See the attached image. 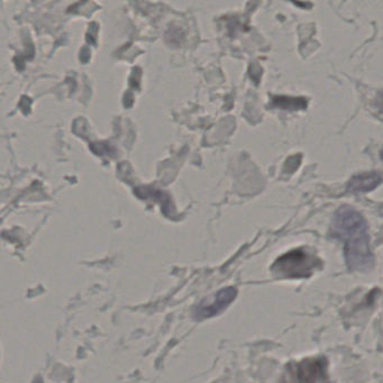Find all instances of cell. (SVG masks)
Instances as JSON below:
<instances>
[{"instance_id": "5b68a950", "label": "cell", "mask_w": 383, "mask_h": 383, "mask_svg": "<svg viewBox=\"0 0 383 383\" xmlns=\"http://www.w3.org/2000/svg\"><path fill=\"white\" fill-rule=\"evenodd\" d=\"M276 106L284 109H300L306 108L307 102L304 98H288V97H277Z\"/></svg>"}, {"instance_id": "277c9868", "label": "cell", "mask_w": 383, "mask_h": 383, "mask_svg": "<svg viewBox=\"0 0 383 383\" xmlns=\"http://www.w3.org/2000/svg\"><path fill=\"white\" fill-rule=\"evenodd\" d=\"M382 182V176L377 172H365L353 176L347 183L349 193H368L373 190Z\"/></svg>"}, {"instance_id": "52a82bcc", "label": "cell", "mask_w": 383, "mask_h": 383, "mask_svg": "<svg viewBox=\"0 0 383 383\" xmlns=\"http://www.w3.org/2000/svg\"><path fill=\"white\" fill-rule=\"evenodd\" d=\"M381 159L383 160V150L381 151Z\"/></svg>"}, {"instance_id": "3957f363", "label": "cell", "mask_w": 383, "mask_h": 383, "mask_svg": "<svg viewBox=\"0 0 383 383\" xmlns=\"http://www.w3.org/2000/svg\"><path fill=\"white\" fill-rule=\"evenodd\" d=\"M312 267V258L302 250L293 251L279 258L276 267L279 272L288 276H308Z\"/></svg>"}, {"instance_id": "6da1fadb", "label": "cell", "mask_w": 383, "mask_h": 383, "mask_svg": "<svg viewBox=\"0 0 383 383\" xmlns=\"http://www.w3.org/2000/svg\"><path fill=\"white\" fill-rule=\"evenodd\" d=\"M332 235L343 242L349 269L361 272L371 269L373 254L370 250L369 230L363 216L349 206H342L333 219Z\"/></svg>"}, {"instance_id": "8992f818", "label": "cell", "mask_w": 383, "mask_h": 383, "mask_svg": "<svg viewBox=\"0 0 383 383\" xmlns=\"http://www.w3.org/2000/svg\"><path fill=\"white\" fill-rule=\"evenodd\" d=\"M34 383H43V382H42V380H37V381H35Z\"/></svg>"}, {"instance_id": "7a4b0ae2", "label": "cell", "mask_w": 383, "mask_h": 383, "mask_svg": "<svg viewBox=\"0 0 383 383\" xmlns=\"http://www.w3.org/2000/svg\"><path fill=\"white\" fill-rule=\"evenodd\" d=\"M236 295L237 291L235 288L230 287L221 290L213 297L204 299L202 304L197 307V309L195 310V317L204 319V318L218 315L219 312H222L232 304V301L236 298Z\"/></svg>"}]
</instances>
